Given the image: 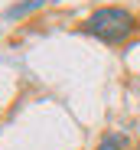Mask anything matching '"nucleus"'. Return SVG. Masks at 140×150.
I'll list each match as a JSON object with an SVG mask.
<instances>
[{
  "label": "nucleus",
  "mask_w": 140,
  "mask_h": 150,
  "mask_svg": "<svg viewBox=\"0 0 140 150\" xmlns=\"http://www.w3.org/2000/svg\"><path fill=\"white\" fill-rule=\"evenodd\" d=\"M134 26H137L134 16L127 10H121V7H101L82 23V30L88 36H98L101 42H124L134 33Z\"/></svg>",
  "instance_id": "1"
},
{
  "label": "nucleus",
  "mask_w": 140,
  "mask_h": 150,
  "mask_svg": "<svg viewBox=\"0 0 140 150\" xmlns=\"http://www.w3.org/2000/svg\"><path fill=\"white\" fill-rule=\"evenodd\" d=\"M39 7H46V0H26V4H16V7H10V10H7V16H10V20H16V16H26V13L39 10Z\"/></svg>",
  "instance_id": "2"
},
{
  "label": "nucleus",
  "mask_w": 140,
  "mask_h": 150,
  "mask_svg": "<svg viewBox=\"0 0 140 150\" xmlns=\"http://www.w3.org/2000/svg\"><path fill=\"white\" fill-rule=\"evenodd\" d=\"M98 150H127V134H108L98 144Z\"/></svg>",
  "instance_id": "3"
}]
</instances>
